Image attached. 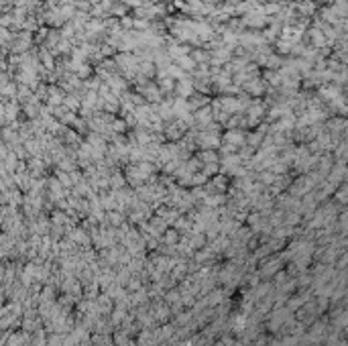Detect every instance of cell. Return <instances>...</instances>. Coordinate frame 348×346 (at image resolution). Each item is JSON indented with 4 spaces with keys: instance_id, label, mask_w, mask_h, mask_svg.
Returning <instances> with one entry per match:
<instances>
[]
</instances>
